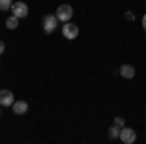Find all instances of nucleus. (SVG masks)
<instances>
[{
	"label": "nucleus",
	"instance_id": "nucleus-1",
	"mask_svg": "<svg viewBox=\"0 0 146 144\" xmlns=\"http://www.w3.org/2000/svg\"><path fill=\"white\" fill-rule=\"evenodd\" d=\"M72 14H74V10H72V6L70 4H60L58 8H56V18H58V22H70V18H72Z\"/></svg>",
	"mask_w": 146,
	"mask_h": 144
},
{
	"label": "nucleus",
	"instance_id": "nucleus-2",
	"mask_svg": "<svg viewBox=\"0 0 146 144\" xmlns=\"http://www.w3.org/2000/svg\"><path fill=\"white\" fill-rule=\"evenodd\" d=\"M78 31H80L78 25H76V23H72V22H66L64 25H62V35H64L66 39H70V41L78 37Z\"/></svg>",
	"mask_w": 146,
	"mask_h": 144
},
{
	"label": "nucleus",
	"instance_id": "nucleus-3",
	"mask_svg": "<svg viewBox=\"0 0 146 144\" xmlns=\"http://www.w3.org/2000/svg\"><path fill=\"white\" fill-rule=\"evenodd\" d=\"M119 138H121V142H125V144H133L136 140V133L131 127H123L121 133H119Z\"/></svg>",
	"mask_w": 146,
	"mask_h": 144
},
{
	"label": "nucleus",
	"instance_id": "nucleus-4",
	"mask_svg": "<svg viewBox=\"0 0 146 144\" xmlns=\"http://www.w3.org/2000/svg\"><path fill=\"white\" fill-rule=\"evenodd\" d=\"M12 14H14L16 18H20V20H22V18H25V16L29 14V8H27V4H25V2L20 0V2H16V4L12 6Z\"/></svg>",
	"mask_w": 146,
	"mask_h": 144
},
{
	"label": "nucleus",
	"instance_id": "nucleus-5",
	"mask_svg": "<svg viewBox=\"0 0 146 144\" xmlns=\"http://www.w3.org/2000/svg\"><path fill=\"white\" fill-rule=\"evenodd\" d=\"M56 22H58L56 16H51V14L45 16V18H43V31H45V33H53L56 29Z\"/></svg>",
	"mask_w": 146,
	"mask_h": 144
},
{
	"label": "nucleus",
	"instance_id": "nucleus-6",
	"mask_svg": "<svg viewBox=\"0 0 146 144\" xmlns=\"http://www.w3.org/2000/svg\"><path fill=\"white\" fill-rule=\"evenodd\" d=\"M14 94L10 90H0V105L2 107H12L14 105Z\"/></svg>",
	"mask_w": 146,
	"mask_h": 144
},
{
	"label": "nucleus",
	"instance_id": "nucleus-7",
	"mask_svg": "<svg viewBox=\"0 0 146 144\" xmlns=\"http://www.w3.org/2000/svg\"><path fill=\"white\" fill-rule=\"evenodd\" d=\"M27 103L22 100H18V101H14V105H12V111H14V115H25L27 113Z\"/></svg>",
	"mask_w": 146,
	"mask_h": 144
},
{
	"label": "nucleus",
	"instance_id": "nucleus-8",
	"mask_svg": "<svg viewBox=\"0 0 146 144\" xmlns=\"http://www.w3.org/2000/svg\"><path fill=\"white\" fill-rule=\"evenodd\" d=\"M135 66H133V64H123V66L119 68V74H121V76L123 78H127V80H131V78L135 76Z\"/></svg>",
	"mask_w": 146,
	"mask_h": 144
},
{
	"label": "nucleus",
	"instance_id": "nucleus-9",
	"mask_svg": "<svg viewBox=\"0 0 146 144\" xmlns=\"http://www.w3.org/2000/svg\"><path fill=\"white\" fill-rule=\"evenodd\" d=\"M18 23H20V18H16V16L12 14L10 18L6 20V27H8V29H16V27H18Z\"/></svg>",
	"mask_w": 146,
	"mask_h": 144
},
{
	"label": "nucleus",
	"instance_id": "nucleus-10",
	"mask_svg": "<svg viewBox=\"0 0 146 144\" xmlns=\"http://www.w3.org/2000/svg\"><path fill=\"white\" fill-rule=\"evenodd\" d=\"M12 0H0V12H6V10H12Z\"/></svg>",
	"mask_w": 146,
	"mask_h": 144
},
{
	"label": "nucleus",
	"instance_id": "nucleus-11",
	"mask_svg": "<svg viewBox=\"0 0 146 144\" xmlns=\"http://www.w3.org/2000/svg\"><path fill=\"white\" fill-rule=\"evenodd\" d=\"M119 133H121V129H119L117 125H113L111 131H109V138H117V136H119Z\"/></svg>",
	"mask_w": 146,
	"mask_h": 144
},
{
	"label": "nucleus",
	"instance_id": "nucleus-12",
	"mask_svg": "<svg viewBox=\"0 0 146 144\" xmlns=\"http://www.w3.org/2000/svg\"><path fill=\"white\" fill-rule=\"evenodd\" d=\"M115 125H117L119 129H123V127H125V119H123V117H117V119H115Z\"/></svg>",
	"mask_w": 146,
	"mask_h": 144
},
{
	"label": "nucleus",
	"instance_id": "nucleus-13",
	"mask_svg": "<svg viewBox=\"0 0 146 144\" xmlns=\"http://www.w3.org/2000/svg\"><path fill=\"white\" fill-rule=\"evenodd\" d=\"M125 18H127V20H135V14H133V12H127Z\"/></svg>",
	"mask_w": 146,
	"mask_h": 144
},
{
	"label": "nucleus",
	"instance_id": "nucleus-14",
	"mask_svg": "<svg viewBox=\"0 0 146 144\" xmlns=\"http://www.w3.org/2000/svg\"><path fill=\"white\" fill-rule=\"evenodd\" d=\"M4 49H6V45H4V41H0V55L4 53Z\"/></svg>",
	"mask_w": 146,
	"mask_h": 144
},
{
	"label": "nucleus",
	"instance_id": "nucleus-15",
	"mask_svg": "<svg viewBox=\"0 0 146 144\" xmlns=\"http://www.w3.org/2000/svg\"><path fill=\"white\" fill-rule=\"evenodd\" d=\"M142 27H144V31H146V14H144V18H142Z\"/></svg>",
	"mask_w": 146,
	"mask_h": 144
}]
</instances>
